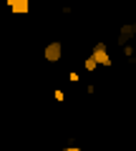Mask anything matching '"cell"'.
I'll list each match as a JSON object with an SVG mask.
<instances>
[{
  "label": "cell",
  "mask_w": 136,
  "mask_h": 151,
  "mask_svg": "<svg viewBox=\"0 0 136 151\" xmlns=\"http://www.w3.org/2000/svg\"><path fill=\"white\" fill-rule=\"evenodd\" d=\"M121 53L129 58V63H134V45L131 43H126V45H121Z\"/></svg>",
  "instance_id": "5b68a950"
},
{
  "label": "cell",
  "mask_w": 136,
  "mask_h": 151,
  "mask_svg": "<svg viewBox=\"0 0 136 151\" xmlns=\"http://www.w3.org/2000/svg\"><path fill=\"white\" fill-rule=\"evenodd\" d=\"M53 98H55V101H65V93L60 91V88H55V91H53Z\"/></svg>",
  "instance_id": "52a82bcc"
},
{
  "label": "cell",
  "mask_w": 136,
  "mask_h": 151,
  "mask_svg": "<svg viewBox=\"0 0 136 151\" xmlns=\"http://www.w3.org/2000/svg\"><path fill=\"white\" fill-rule=\"evenodd\" d=\"M60 55H63V43H60V40H50L43 48V58L48 60V63H58Z\"/></svg>",
  "instance_id": "7a4b0ae2"
},
{
  "label": "cell",
  "mask_w": 136,
  "mask_h": 151,
  "mask_svg": "<svg viewBox=\"0 0 136 151\" xmlns=\"http://www.w3.org/2000/svg\"><path fill=\"white\" fill-rule=\"evenodd\" d=\"M30 3H33V0H5L8 10H10L13 15H28V10H30Z\"/></svg>",
  "instance_id": "277c9868"
},
{
  "label": "cell",
  "mask_w": 136,
  "mask_h": 151,
  "mask_svg": "<svg viewBox=\"0 0 136 151\" xmlns=\"http://www.w3.org/2000/svg\"><path fill=\"white\" fill-rule=\"evenodd\" d=\"M63 151H83V149H78V146H76V144H71V146H65V149H63Z\"/></svg>",
  "instance_id": "ba28073f"
},
{
  "label": "cell",
  "mask_w": 136,
  "mask_h": 151,
  "mask_svg": "<svg viewBox=\"0 0 136 151\" xmlns=\"http://www.w3.org/2000/svg\"><path fill=\"white\" fill-rule=\"evenodd\" d=\"M83 68H86L88 73H91V70H96V68H98V63L91 58V55H86V60H83Z\"/></svg>",
  "instance_id": "8992f818"
},
{
  "label": "cell",
  "mask_w": 136,
  "mask_h": 151,
  "mask_svg": "<svg viewBox=\"0 0 136 151\" xmlns=\"http://www.w3.org/2000/svg\"><path fill=\"white\" fill-rule=\"evenodd\" d=\"M25 151H33V149H25Z\"/></svg>",
  "instance_id": "9c48e42d"
},
{
  "label": "cell",
  "mask_w": 136,
  "mask_h": 151,
  "mask_svg": "<svg viewBox=\"0 0 136 151\" xmlns=\"http://www.w3.org/2000/svg\"><path fill=\"white\" fill-rule=\"evenodd\" d=\"M88 55H91L98 65H104V68H109V65H111V53H109V45H106L104 40H96Z\"/></svg>",
  "instance_id": "6da1fadb"
},
{
  "label": "cell",
  "mask_w": 136,
  "mask_h": 151,
  "mask_svg": "<svg viewBox=\"0 0 136 151\" xmlns=\"http://www.w3.org/2000/svg\"><path fill=\"white\" fill-rule=\"evenodd\" d=\"M134 38H136V20H131V23H124V25H121L116 43H119V45H126V43H131Z\"/></svg>",
  "instance_id": "3957f363"
}]
</instances>
